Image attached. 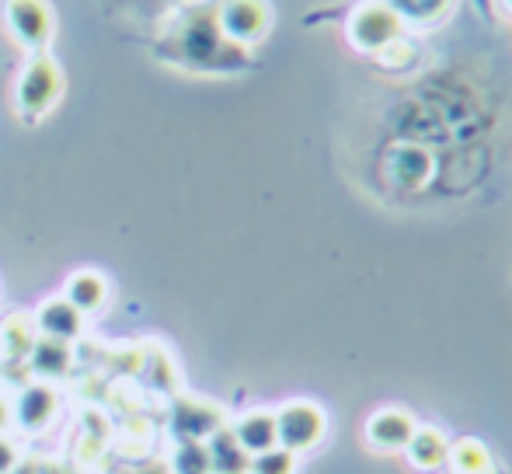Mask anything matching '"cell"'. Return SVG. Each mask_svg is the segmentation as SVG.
<instances>
[{"label": "cell", "instance_id": "1", "mask_svg": "<svg viewBox=\"0 0 512 474\" xmlns=\"http://www.w3.org/2000/svg\"><path fill=\"white\" fill-rule=\"evenodd\" d=\"M171 60L185 63V67L199 70H230L237 63H244V53L237 46H230L223 39L216 14L209 11H192L171 28Z\"/></svg>", "mask_w": 512, "mask_h": 474}, {"label": "cell", "instance_id": "2", "mask_svg": "<svg viewBox=\"0 0 512 474\" xmlns=\"http://www.w3.org/2000/svg\"><path fill=\"white\" fill-rule=\"evenodd\" d=\"M63 95V70L53 56L35 53L28 60V67L18 77V91H14V105H18V116L25 122H39L60 102Z\"/></svg>", "mask_w": 512, "mask_h": 474}, {"label": "cell", "instance_id": "3", "mask_svg": "<svg viewBox=\"0 0 512 474\" xmlns=\"http://www.w3.org/2000/svg\"><path fill=\"white\" fill-rule=\"evenodd\" d=\"M405 35V21L387 0H366L349 14V42L359 53H387Z\"/></svg>", "mask_w": 512, "mask_h": 474}, {"label": "cell", "instance_id": "4", "mask_svg": "<svg viewBox=\"0 0 512 474\" xmlns=\"http://www.w3.org/2000/svg\"><path fill=\"white\" fill-rule=\"evenodd\" d=\"M324 429H328V419H324V408L314 405L307 398L286 401L276 412V436L279 447H286L290 454H307L317 443L324 440Z\"/></svg>", "mask_w": 512, "mask_h": 474}, {"label": "cell", "instance_id": "5", "mask_svg": "<svg viewBox=\"0 0 512 474\" xmlns=\"http://www.w3.org/2000/svg\"><path fill=\"white\" fill-rule=\"evenodd\" d=\"M216 25L230 46L244 49L265 39L272 25V11L265 0H223V7L216 11Z\"/></svg>", "mask_w": 512, "mask_h": 474}, {"label": "cell", "instance_id": "6", "mask_svg": "<svg viewBox=\"0 0 512 474\" xmlns=\"http://www.w3.org/2000/svg\"><path fill=\"white\" fill-rule=\"evenodd\" d=\"M4 21L28 53H46L49 39H53V7H49V0H7Z\"/></svg>", "mask_w": 512, "mask_h": 474}, {"label": "cell", "instance_id": "7", "mask_svg": "<svg viewBox=\"0 0 512 474\" xmlns=\"http://www.w3.org/2000/svg\"><path fill=\"white\" fill-rule=\"evenodd\" d=\"M227 426V412L213 401H203V398H175L171 401V433L178 440H199L206 443L216 429Z\"/></svg>", "mask_w": 512, "mask_h": 474}, {"label": "cell", "instance_id": "8", "mask_svg": "<svg viewBox=\"0 0 512 474\" xmlns=\"http://www.w3.org/2000/svg\"><path fill=\"white\" fill-rule=\"evenodd\" d=\"M56 408H60L56 387L46 384V380H35V384H25L18 391V398H14V405H11V419L18 422L25 433H42V429L56 419Z\"/></svg>", "mask_w": 512, "mask_h": 474}, {"label": "cell", "instance_id": "9", "mask_svg": "<svg viewBox=\"0 0 512 474\" xmlns=\"http://www.w3.org/2000/svg\"><path fill=\"white\" fill-rule=\"evenodd\" d=\"M32 325L39 339H56V342H74L84 332V314L70 304L67 297H49L35 307Z\"/></svg>", "mask_w": 512, "mask_h": 474}, {"label": "cell", "instance_id": "10", "mask_svg": "<svg viewBox=\"0 0 512 474\" xmlns=\"http://www.w3.org/2000/svg\"><path fill=\"white\" fill-rule=\"evenodd\" d=\"M418 422L411 419L405 408H380L366 419V443L373 450H387V454H401L408 440L415 436Z\"/></svg>", "mask_w": 512, "mask_h": 474}, {"label": "cell", "instance_id": "11", "mask_svg": "<svg viewBox=\"0 0 512 474\" xmlns=\"http://www.w3.org/2000/svg\"><path fill=\"white\" fill-rule=\"evenodd\" d=\"M230 433L237 436V443H241L251 457L262 454V450L279 447L276 412H269V408H251V412H244L237 422H230Z\"/></svg>", "mask_w": 512, "mask_h": 474}, {"label": "cell", "instance_id": "12", "mask_svg": "<svg viewBox=\"0 0 512 474\" xmlns=\"http://www.w3.org/2000/svg\"><path fill=\"white\" fill-rule=\"evenodd\" d=\"M206 454H209V471L213 474H251V454L237 443V436L230 433V422L209 436Z\"/></svg>", "mask_w": 512, "mask_h": 474}, {"label": "cell", "instance_id": "13", "mask_svg": "<svg viewBox=\"0 0 512 474\" xmlns=\"http://www.w3.org/2000/svg\"><path fill=\"white\" fill-rule=\"evenodd\" d=\"M25 363L32 366L35 377H42L49 384V380H60L70 373V366H74V346H70V342H56V339H35Z\"/></svg>", "mask_w": 512, "mask_h": 474}, {"label": "cell", "instance_id": "14", "mask_svg": "<svg viewBox=\"0 0 512 474\" xmlns=\"http://www.w3.org/2000/svg\"><path fill=\"white\" fill-rule=\"evenodd\" d=\"M408 461L415 464L418 471H439L446 468V454H450V440H446L443 429L436 426H418L415 436L405 447Z\"/></svg>", "mask_w": 512, "mask_h": 474}, {"label": "cell", "instance_id": "15", "mask_svg": "<svg viewBox=\"0 0 512 474\" xmlns=\"http://www.w3.org/2000/svg\"><path fill=\"white\" fill-rule=\"evenodd\" d=\"M63 297H67L81 314H98L108 304V279L95 269H81L67 279Z\"/></svg>", "mask_w": 512, "mask_h": 474}, {"label": "cell", "instance_id": "16", "mask_svg": "<svg viewBox=\"0 0 512 474\" xmlns=\"http://www.w3.org/2000/svg\"><path fill=\"white\" fill-rule=\"evenodd\" d=\"M35 339H39V335H35L32 318L11 314V318L0 325V359H4V363H25Z\"/></svg>", "mask_w": 512, "mask_h": 474}, {"label": "cell", "instance_id": "17", "mask_svg": "<svg viewBox=\"0 0 512 474\" xmlns=\"http://www.w3.org/2000/svg\"><path fill=\"white\" fill-rule=\"evenodd\" d=\"M446 468H450V474H495V457L485 443L467 436V440L450 443Z\"/></svg>", "mask_w": 512, "mask_h": 474}, {"label": "cell", "instance_id": "18", "mask_svg": "<svg viewBox=\"0 0 512 474\" xmlns=\"http://www.w3.org/2000/svg\"><path fill=\"white\" fill-rule=\"evenodd\" d=\"M391 168H394V178H398L405 189H418V185L429 178L432 161H429V154H425V150L405 147V150H398V154H394Z\"/></svg>", "mask_w": 512, "mask_h": 474}, {"label": "cell", "instance_id": "19", "mask_svg": "<svg viewBox=\"0 0 512 474\" xmlns=\"http://www.w3.org/2000/svg\"><path fill=\"white\" fill-rule=\"evenodd\" d=\"M171 474H213L209 471V454H206V443L199 440H178L175 443V454L168 461Z\"/></svg>", "mask_w": 512, "mask_h": 474}, {"label": "cell", "instance_id": "20", "mask_svg": "<svg viewBox=\"0 0 512 474\" xmlns=\"http://www.w3.org/2000/svg\"><path fill=\"white\" fill-rule=\"evenodd\" d=\"M387 4L398 11V18L405 21H436L446 14V7H450V0H387Z\"/></svg>", "mask_w": 512, "mask_h": 474}, {"label": "cell", "instance_id": "21", "mask_svg": "<svg viewBox=\"0 0 512 474\" xmlns=\"http://www.w3.org/2000/svg\"><path fill=\"white\" fill-rule=\"evenodd\" d=\"M251 474H297V454L286 447H272L251 457Z\"/></svg>", "mask_w": 512, "mask_h": 474}, {"label": "cell", "instance_id": "22", "mask_svg": "<svg viewBox=\"0 0 512 474\" xmlns=\"http://www.w3.org/2000/svg\"><path fill=\"white\" fill-rule=\"evenodd\" d=\"M18 461H21L18 447H14L7 436H0V474H11L14 468H18Z\"/></svg>", "mask_w": 512, "mask_h": 474}, {"label": "cell", "instance_id": "23", "mask_svg": "<svg viewBox=\"0 0 512 474\" xmlns=\"http://www.w3.org/2000/svg\"><path fill=\"white\" fill-rule=\"evenodd\" d=\"M122 474H171V468L164 461H147V464H136V468L122 471Z\"/></svg>", "mask_w": 512, "mask_h": 474}, {"label": "cell", "instance_id": "24", "mask_svg": "<svg viewBox=\"0 0 512 474\" xmlns=\"http://www.w3.org/2000/svg\"><path fill=\"white\" fill-rule=\"evenodd\" d=\"M11 474H46V464L42 461H18V468Z\"/></svg>", "mask_w": 512, "mask_h": 474}, {"label": "cell", "instance_id": "25", "mask_svg": "<svg viewBox=\"0 0 512 474\" xmlns=\"http://www.w3.org/2000/svg\"><path fill=\"white\" fill-rule=\"evenodd\" d=\"M11 426V401L0 394V436H4V429Z\"/></svg>", "mask_w": 512, "mask_h": 474}, {"label": "cell", "instance_id": "26", "mask_svg": "<svg viewBox=\"0 0 512 474\" xmlns=\"http://www.w3.org/2000/svg\"><path fill=\"white\" fill-rule=\"evenodd\" d=\"M506 7H509V14H512V0H506Z\"/></svg>", "mask_w": 512, "mask_h": 474}]
</instances>
